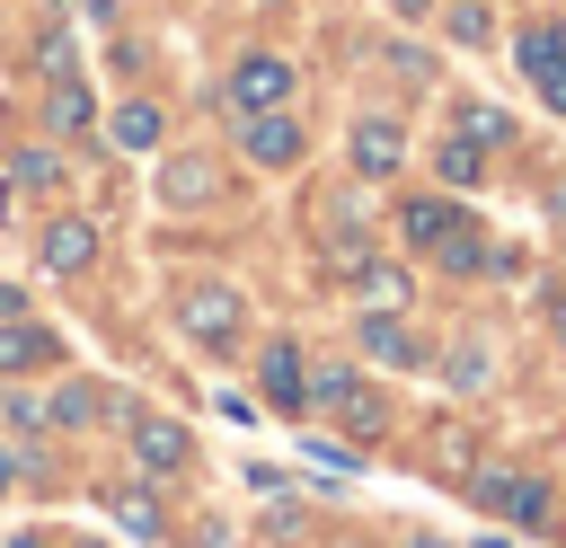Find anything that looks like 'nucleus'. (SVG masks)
<instances>
[{
	"instance_id": "obj_1",
	"label": "nucleus",
	"mask_w": 566,
	"mask_h": 548,
	"mask_svg": "<svg viewBox=\"0 0 566 548\" xmlns=\"http://www.w3.org/2000/svg\"><path fill=\"white\" fill-rule=\"evenodd\" d=\"M301 97V62L274 53V44H248L230 71H221V106L230 115H265V106H292Z\"/></svg>"
},
{
	"instance_id": "obj_2",
	"label": "nucleus",
	"mask_w": 566,
	"mask_h": 548,
	"mask_svg": "<svg viewBox=\"0 0 566 548\" xmlns=\"http://www.w3.org/2000/svg\"><path fill=\"white\" fill-rule=\"evenodd\" d=\"M230 141H239V159L248 168H301L310 159V124L292 115V106H265V115H230Z\"/></svg>"
},
{
	"instance_id": "obj_3",
	"label": "nucleus",
	"mask_w": 566,
	"mask_h": 548,
	"mask_svg": "<svg viewBox=\"0 0 566 548\" xmlns=\"http://www.w3.org/2000/svg\"><path fill=\"white\" fill-rule=\"evenodd\" d=\"M177 327H186L195 354H230L239 327H248V301H239L230 283H186V292H177Z\"/></svg>"
},
{
	"instance_id": "obj_4",
	"label": "nucleus",
	"mask_w": 566,
	"mask_h": 548,
	"mask_svg": "<svg viewBox=\"0 0 566 548\" xmlns=\"http://www.w3.org/2000/svg\"><path fill=\"white\" fill-rule=\"evenodd\" d=\"M221 159L212 150H168L159 159V177H150V194H159V212H212L221 203Z\"/></svg>"
},
{
	"instance_id": "obj_5",
	"label": "nucleus",
	"mask_w": 566,
	"mask_h": 548,
	"mask_svg": "<svg viewBox=\"0 0 566 548\" xmlns=\"http://www.w3.org/2000/svg\"><path fill=\"white\" fill-rule=\"evenodd\" d=\"M345 168H354L363 186L398 177V168H407V124H398V115H354V124H345Z\"/></svg>"
},
{
	"instance_id": "obj_6",
	"label": "nucleus",
	"mask_w": 566,
	"mask_h": 548,
	"mask_svg": "<svg viewBox=\"0 0 566 548\" xmlns=\"http://www.w3.org/2000/svg\"><path fill=\"white\" fill-rule=\"evenodd\" d=\"M124 451H133V468H142V477H177V468H195V433H186L177 415H142V407H133Z\"/></svg>"
},
{
	"instance_id": "obj_7",
	"label": "nucleus",
	"mask_w": 566,
	"mask_h": 548,
	"mask_svg": "<svg viewBox=\"0 0 566 548\" xmlns=\"http://www.w3.org/2000/svg\"><path fill=\"white\" fill-rule=\"evenodd\" d=\"M513 62H522V80L566 115V27H557V18H531V27L513 35Z\"/></svg>"
},
{
	"instance_id": "obj_8",
	"label": "nucleus",
	"mask_w": 566,
	"mask_h": 548,
	"mask_svg": "<svg viewBox=\"0 0 566 548\" xmlns=\"http://www.w3.org/2000/svg\"><path fill=\"white\" fill-rule=\"evenodd\" d=\"M97 247H106V239H97V221H88V212H53V221L35 230V265H44V274H62V283H71V274H88V265H97Z\"/></svg>"
},
{
	"instance_id": "obj_9",
	"label": "nucleus",
	"mask_w": 566,
	"mask_h": 548,
	"mask_svg": "<svg viewBox=\"0 0 566 548\" xmlns=\"http://www.w3.org/2000/svg\"><path fill=\"white\" fill-rule=\"evenodd\" d=\"M354 345H363L380 371H424V362H433L424 336L407 327V309H363V318H354Z\"/></svg>"
},
{
	"instance_id": "obj_10",
	"label": "nucleus",
	"mask_w": 566,
	"mask_h": 548,
	"mask_svg": "<svg viewBox=\"0 0 566 548\" xmlns=\"http://www.w3.org/2000/svg\"><path fill=\"white\" fill-rule=\"evenodd\" d=\"M256 398H265L274 415H310V362H301L292 336H274V345L256 354Z\"/></svg>"
},
{
	"instance_id": "obj_11",
	"label": "nucleus",
	"mask_w": 566,
	"mask_h": 548,
	"mask_svg": "<svg viewBox=\"0 0 566 548\" xmlns=\"http://www.w3.org/2000/svg\"><path fill=\"white\" fill-rule=\"evenodd\" d=\"M35 124H44V141H88V133H97V97H88V80H80V71H71V80H44Z\"/></svg>"
},
{
	"instance_id": "obj_12",
	"label": "nucleus",
	"mask_w": 566,
	"mask_h": 548,
	"mask_svg": "<svg viewBox=\"0 0 566 548\" xmlns=\"http://www.w3.org/2000/svg\"><path fill=\"white\" fill-rule=\"evenodd\" d=\"M97 133H106L115 150H133V159H142V150H168V106H159V97H115V106L97 115Z\"/></svg>"
},
{
	"instance_id": "obj_13",
	"label": "nucleus",
	"mask_w": 566,
	"mask_h": 548,
	"mask_svg": "<svg viewBox=\"0 0 566 548\" xmlns=\"http://www.w3.org/2000/svg\"><path fill=\"white\" fill-rule=\"evenodd\" d=\"M469 495H478L495 521H548V477H539V468H522V477H478Z\"/></svg>"
},
{
	"instance_id": "obj_14",
	"label": "nucleus",
	"mask_w": 566,
	"mask_h": 548,
	"mask_svg": "<svg viewBox=\"0 0 566 548\" xmlns=\"http://www.w3.org/2000/svg\"><path fill=\"white\" fill-rule=\"evenodd\" d=\"M460 221H469V212H460L451 194H407V203H398V239H407L416 256H433V247H442Z\"/></svg>"
},
{
	"instance_id": "obj_15",
	"label": "nucleus",
	"mask_w": 566,
	"mask_h": 548,
	"mask_svg": "<svg viewBox=\"0 0 566 548\" xmlns=\"http://www.w3.org/2000/svg\"><path fill=\"white\" fill-rule=\"evenodd\" d=\"M433 265H442V274H460V283H478V274H513V256H504L478 221H460V230L433 247Z\"/></svg>"
},
{
	"instance_id": "obj_16",
	"label": "nucleus",
	"mask_w": 566,
	"mask_h": 548,
	"mask_svg": "<svg viewBox=\"0 0 566 548\" xmlns=\"http://www.w3.org/2000/svg\"><path fill=\"white\" fill-rule=\"evenodd\" d=\"M97 504H106V521H115V530H133V539H168V530H177V521H168V504H159L150 486H124V477H115V486H97Z\"/></svg>"
},
{
	"instance_id": "obj_17",
	"label": "nucleus",
	"mask_w": 566,
	"mask_h": 548,
	"mask_svg": "<svg viewBox=\"0 0 566 548\" xmlns=\"http://www.w3.org/2000/svg\"><path fill=\"white\" fill-rule=\"evenodd\" d=\"M53 354H62V336H53L44 318H27V309H18V318H0V380H18V371H44Z\"/></svg>"
},
{
	"instance_id": "obj_18",
	"label": "nucleus",
	"mask_w": 566,
	"mask_h": 548,
	"mask_svg": "<svg viewBox=\"0 0 566 548\" xmlns=\"http://www.w3.org/2000/svg\"><path fill=\"white\" fill-rule=\"evenodd\" d=\"M354 274V301L363 309H407V292H416V274L398 265V256H363V265H345Z\"/></svg>"
},
{
	"instance_id": "obj_19",
	"label": "nucleus",
	"mask_w": 566,
	"mask_h": 548,
	"mask_svg": "<svg viewBox=\"0 0 566 548\" xmlns=\"http://www.w3.org/2000/svg\"><path fill=\"white\" fill-rule=\"evenodd\" d=\"M62 177H71L62 141H18V150H9V186H27V194H53Z\"/></svg>"
},
{
	"instance_id": "obj_20",
	"label": "nucleus",
	"mask_w": 566,
	"mask_h": 548,
	"mask_svg": "<svg viewBox=\"0 0 566 548\" xmlns=\"http://www.w3.org/2000/svg\"><path fill=\"white\" fill-rule=\"evenodd\" d=\"M433 177H442V186H478V177H486V150H478L469 133H442V141H433Z\"/></svg>"
},
{
	"instance_id": "obj_21",
	"label": "nucleus",
	"mask_w": 566,
	"mask_h": 548,
	"mask_svg": "<svg viewBox=\"0 0 566 548\" xmlns=\"http://www.w3.org/2000/svg\"><path fill=\"white\" fill-rule=\"evenodd\" d=\"M44 407H53V424H62V433H80V424H97V415H106V389H97V380H62Z\"/></svg>"
},
{
	"instance_id": "obj_22",
	"label": "nucleus",
	"mask_w": 566,
	"mask_h": 548,
	"mask_svg": "<svg viewBox=\"0 0 566 548\" xmlns=\"http://www.w3.org/2000/svg\"><path fill=\"white\" fill-rule=\"evenodd\" d=\"M460 133H469L478 150H504V141H513V115L486 106V97H469V106H460Z\"/></svg>"
},
{
	"instance_id": "obj_23",
	"label": "nucleus",
	"mask_w": 566,
	"mask_h": 548,
	"mask_svg": "<svg viewBox=\"0 0 566 548\" xmlns=\"http://www.w3.org/2000/svg\"><path fill=\"white\" fill-rule=\"evenodd\" d=\"M442 371H451V389H478L486 380V327H460V345H451Z\"/></svg>"
},
{
	"instance_id": "obj_24",
	"label": "nucleus",
	"mask_w": 566,
	"mask_h": 548,
	"mask_svg": "<svg viewBox=\"0 0 566 548\" xmlns=\"http://www.w3.org/2000/svg\"><path fill=\"white\" fill-rule=\"evenodd\" d=\"M354 380H363L354 362H318V371H310V407H327V415H336V407L354 398Z\"/></svg>"
},
{
	"instance_id": "obj_25",
	"label": "nucleus",
	"mask_w": 566,
	"mask_h": 548,
	"mask_svg": "<svg viewBox=\"0 0 566 548\" xmlns=\"http://www.w3.org/2000/svg\"><path fill=\"white\" fill-rule=\"evenodd\" d=\"M0 415H9L27 442H44V433H53V407H44V398H27V389H0Z\"/></svg>"
},
{
	"instance_id": "obj_26",
	"label": "nucleus",
	"mask_w": 566,
	"mask_h": 548,
	"mask_svg": "<svg viewBox=\"0 0 566 548\" xmlns=\"http://www.w3.org/2000/svg\"><path fill=\"white\" fill-rule=\"evenodd\" d=\"M442 27H451V44H486V35H495L486 0H451V9H442Z\"/></svg>"
},
{
	"instance_id": "obj_27",
	"label": "nucleus",
	"mask_w": 566,
	"mask_h": 548,
	"mask_svg": "<svg viewBox=\"0 0 566 548\" xmlns=\"http://www.w3.org/2000/svg\"><path fill=\"white\" fill-rule=\"evenodd\" d=\"M71 71H80L71 35H62V27H44V35H35V80H71Z\"/></svg>"
},
{
	"instance_id": "obj_28",
	"label": "nucleus",
	"mask_w": 566,
	"mask_h": 548,
	"mask_svg": "<svg viewBox=\"0 0 566 548\" xmlns=\"http://www.w3.org/2000/svg\"><path fill=\"white\" fill-rule=\"evenodd\" d=\"M336 415H345V433H354V442H371V433H380V389H371V380H354V398H345Z\"/></svg>"
},
{
	"instance_id": "obj_29",
	"label": "nucleus",
	"mask_w": 566,
	"mask_h": 548,
	"mask_svg": "<svg viewBox=\"0 0 566 548\" xmlns=\"http://www.w3.org/2000/svg\"><path fill=\"white\" fill-rule=\"evenodd\" d=\"M433 451H442V460H451V468H469V460H478V442H469V433H460V424H442V433H433Z\"/></svg>"
},
{
	"instance_id": "obj_30",
	"label": "nucleus",
	"mask_w": 566,
	"mask_h": 548,
	"mask_svg": "<svg viewBox=\"0 0 566 548\" xmlns=\"http://www.w3.org/2000/svg\"><path fill=\"white\" fill-rule=\"evenodd\" d=\"M389 9H398L407 27H424V18H442V0H389Z\"/></svg>"
},
{
	"instance_id": "obj_31",
	"label": "nucleus",
	"mask_w": 566,
	"mask_h": 548,
	"mask_svg": "<svg viewBox=\"0 0 566 548\" xmlns=\"http://www.w3.org/2000/svg\"><path fill=\"white\" fill-rule=\"evenodd\" d=\"M27 468H35V460H27V451H0V495H9V486H18V477H27Z\"/></svg>"
},
{
	"instance_id": "obj_32",
	"label": "nucleus",
	"mask_w": 566,
	"mask_h": 548,
	"mask_svg": "<svg viewBox=\"0 0 566 548\" xmlns=\"http://www.w3.org/2000/svg\"><path fill=\"white\" fill-rule=\"evenodd\" d=\"M9 548H53V530H27V539H9Z\"/></svg>"
},
{
	"instance_id": "obj_33",
	"label": "nucleus",
	"mask_w": 566,
	"mask_h": 548,
	"mask_svg": "<svg viewBox=\"0 0 566 548\" xmlns=\"http://www.w3.org/2000/svg\"><path fill=\"white\" fill-rule=\"evenodd\" d=\"M548 327H557V345H566V292H557V309H548Z\"/></svg>"
},
{
	"instance_id": "obj_34",
	"label": "nucleus",
	"mask_w": 566,
	"mask_h": 548,
	"mask_svg": "<svg viewBox=\"0 0 566 548\" xmlns=\"http://www.w3.org/2000/svg\"><path fill=\"white\" fill-rule=\"evenodd\" d=\"M548 212H557V221H566V186H557V194H548Z\"/></svg>"
},
{
	"instance_id": "obj_35",
	"label": "nucleus",
	"mask_w": 566,
	"mask_h": 548,
	"mask_svg": "<svg viewBox=\"0 0 566 548\" xmlns=\"http://www.w3.org/2000/svg\"><path fill=\"white\" fill-rule=\"evenodd\" d=\"M62 548H106V539H62Z\"/></svg>"
},
{
	"instance_id": "obj_36",
	"label": "nucleus",
	"mask_w": 566,
	"mask_h": 548,
	"mask_svg": "<svg viewBox=\"0 0 566 548\" xmlns=\"http://www.w3.org/2000/svg\"><path fill=\"white\" fill-rule=\"evenodd\" d=\"M248 9H292V0H248Z\"/></svg>"
},
{
	"instance_id": "obj_37",
	"label": "nucleus",
	"mask_w": 566,
	"mask_h": 548,
	"mask_svg": "<svg viewBox=\"0 0 566 548\" xmlns=\"http://www.w3.org/2000/svg\"><path fill=\"white\" fill-rule=\"evenodd\" d=\"M557 230H566V221H557Z\"/></svg>"
}]
</instances>
